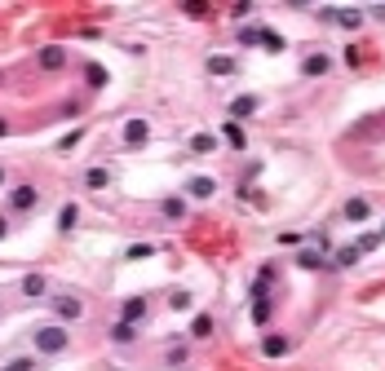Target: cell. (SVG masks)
<instances>
[{
	"label": "cell",
	"mask_w": 385,
	"mask_h": 371,
	"mask_svg": "<svg viewBox=\"0 0 385 371\" xmlns=\"http://www.w3.org/2000/svg\"><path fill=\"white\" fill-rule=\"evenodd\" d=\"M31 345H36V353L54 358V353H62L66 345H71V332H66V323H45V327L31 332Z\"/></svg>",
	"instance_id": "1"
},
{
	"label": "cell",
	"mask_w": 385,
	"mask_h": 371,
	"mask_svg": "<svg viewBox=\"0 0 385 371\" xmlns=\"http://www.w3.org/2000/svg\"><path fill=\"white\" fill-rule=\"evenodd\" d=\"M271 310H275V296H271V283H253V323L257 327H266L271 323Z\"/></svg>",
	"instance_id": "2"
},
{
	"label": "cell",
	"mask_w": 385,
	"mask_h": 371,
	"mask_svg": "<svg viewBox=\"0 0 385 371\" xmlns=\"http://www.w3.org/2000/svg\"><path fill=\"white\" fill-rule=\"evenodd\" d=\"M319 18L324 23H337L345 31H359L363 27V9H319Z\"/></svg>",
	"instance_id": "3"
},
{
	"label": "cell",
	"mask_w": 385,
	"mask_h": 371,
	"mask_svg": "<svg viewBox=\"0 0 385 371\" xmlns=\"http://www.w3.org/2000/svg\"><path fill=\"white\" fill-rule=\"evenodd\" d=\"M9 208L13 212H36L40 208V190H36V186H18V190L9 195Z\"/></svg>",
	"instance_id": "4"
},
{
	"label": "cell",
	"mask_w": 385,
	"mask_h": 371,
	"mask_svg": "<svg viewBox=\"0 0 385 371\" xmlns=\"http://www.w3.org/2000/svg\"><path fill=\"white\" fill-rule=\"evenodd\" d=\"M54 314L62 318V323H76V318H85V300H76V296H54Z\"/></svg>",
	"instance_id": "5"
},
{
	"label": "cell",
	"mask_w": 385,
	"mask_h": 371,
	"mask_svg": "<svg viewBox=\"0 0 385 371\" xmlns=\"http://www.w3.org/2000/svg\"><path fill=\"white\" fill-rule=\"evenodd\" d=\"M150 314V305H146V296H129L124 300V305H120V318H124V323H133V327H138L142 323V318Z\"/></svg>",
	"instance_id": "6"
},
{
	"label": "cell",
	"mask_w": 385,
	"mask_h": 371,
	"mask_svg": "<svg viewBox=\"0 0 385 371\" xmlns=\"http://www.w3.org/2000/svg\"><path fill=\"white\" fill-rule=\"evenodd\" d=\"M341 217H345V221L350 226H359V221H367V217H372V204H367V199H345V208H341Z\"/></svg>",
	"instance_id": "7"
},
{
	"label": "cell",
	"mask_w": 385,
	"mask_h": 371,
	"mask_svg": "<svg viewBox=\"0 0 385 371\" xmlns=\"http://www.w3.org/2000/svg\"><path fill=\"white\" fill-rule=\"evenodd\" d=\"M36 62L45 66V71H62V66H66V49H62V44H45Z\"/></svg>",
	"instance_id": "8"
},
{
	"label": "cell",
	"mask_w": 385,
	"mask_h": 371,
	"mask_svg": "<svg viewBox=\"0 0 385 371\" xmlns=\"http://www.w3.org/2000/svg\"><path fill=\"white\" fill-rule=\"evenodd\" d=\"M204 71H208V75H235V71H239V62L230 58V54H213V58L204 62Z\"/></svg>",
	"instance_id": "9"
},
{
	"label": "cell",
	"mask_w": 385,
	"mask_h": 371,
	"mask_svg": "<svg viewBox=\"0 0 385 371\" xmlns=\"http://www.w3.org/2000/svg\"><path fill=\"white\" fill-rule=\"evenodd\" d=\"M124 142H129V146H146V142H150V124H146V120H129V124H124Z\"/></svg>",
	"instance_id": "10"
},
{
	"label": "cell",
	"mask_w": 385,
	"mask_h": 371,
	"mask_svg": "<svg viewBox=\"0 0 385 371\" xmlns=\"http://www.w3.org/2000/svg\"><path fill=\"white\" fill-rule=\"evenodd\" d=\"M186 195L191 199H213L217 195V181L213 177H186Z\"/></svg>",
	"instance_id": "11"
},
{
	"label": "cell",
	"mask_w": 385,
	"mask_h": 371,
	"mask_svg": "<svg viewBox=\"0 0 385 371\" xmlns=\"http://www.w3.org/2000/svg\"><path fill=\"white\" fill-rule=\"evenodd\" d=\"M292 261H297V269H324V265H332V261H324L319 248H301Z\"/></svg>",
	"instance_id": "12"
},
{
	"label": "cell",
	"mask_w": 385,
	"mask_h": 371,
	"mask_svg": "<svg viewBox=\"0 0 385 371\" xmlns=\"http://www.w3.org/2000/svg\"><path fill=\"white\" fill-rule=\"evenodd\" d=\"M328 71H332L328 54H306V62H301V75H328Z\"/></svg>",
	"instance_id": "13"
},
{
	"label": "cell",
	"mask_w": 385,
	"mask_h": 371,
	"mask_svg": "<svg viewBox=\"0 0 385 371\" xmlns=\"http://www.w3.org/2000/svg\"><path fill=\"white\" fill-rule=\"evenodd\" d=\"M213 314H195L191 318V327H186V336H191V341H208V336H213Z\"/></svg>",
	"instance_id": "14"
},
{
	"label": "cell",
	"mask_w": 385,
	"mask_h": 371,
	"mask_svg": "<svg viewBox=\"0 0 385 371\" xmlns=\"http://www.w3.org/2000/svg\"><path fill=\"white\" fill-rule=\"evenodd\" d=\"M222 142H226V146H235V150L248 146V133L239 128V120H226V124H222Z\"/></svg>",
	"instance_id": "15"
},
{
	"label": "cell",
	"mask_w": 385,
	"mask_h": 371,
	"mask_svg": "<svg viewBox=\"0 0 385 371\" xmlns=\"http://www.w3.org/2000/svg\"><path fill=\"white\" fill-rule=\"evenodd\" d=\"M257 97L253 93H244V97H235V102H230V115H235V120H248V115H257Z\"/></svg>",
	"instance_id": "16"
},
{
	"label": "cell",
	"mask_w": 385,
	"mask_h": 371,
	"mask_svg": "<svg viewBox=\"0 0 385 371\" xmlns=\"http://www.w3.org/2000/svg\"><path fill=\"white\" fill-rule=\"evenodd\" d=\"M186 146H191V155H213V150H217V138H213V133H195Z\"/></svg>",
	"instance_id": "17"
},
{
	"label": "cell",
	"mask_w": 385,
	"mask_h": 371,
	"mask_svg": "<svg viewBox=\"0 0 385 371\" xmlns=\"http://www.w3.org/2000/svg\"><path fill=\"white\" fill-rule=\"evenodd\" d=\"M85 186H89V190H107V186H111V168H89V173H85Z\"/></svg>",
	"instance_id": "18"
},
{
	"label": "cell",
	"mask_w": 385,
	"mask_h": 371,
	"mask_svg": "<svg viewBox=\"0 0 385 371\" xmlns=\"http://www.w3.org/2000/svg\"><path fill=\"white\" fill-rule=\"evenodd\" d=\"M261 353H266V358H283V353H288V336H266Z\"/></svg>",
	"instance_id": "19"
},
{
	"label": "cell",
	"mask_w": 385,
	"mask_h": 371,
	"mask_svg": "<svg viewBox=\"0 0 385 371\" xmlns=\"http://www.w3.org/2000/svg\"><path fill=\"white\" fill-rule=\"evenodd\" d=\"M359 257H363V252H359L355 243H350V248H337V252H332V265H341V269H350V265H359Z\"/></svg>",
	"instance_id": "20"
},
{
	"label": "cell",
	"mask_w": 385,
	"mask_h": 371,
	"mask_svg": "<svg viewBox=\"0 0 385 371\" xmlns=\"http://www.w3.org/2000/svg\"><path fill=\"white\" fill-rule=\"evenodd\" d=\"M111 341H115V345H133V341H138V327H133V323H124V318H120V323L111 327Z\"/></svg>",
	"instance_id": "21"
},
{
	"label": "cell",
	"mask_w": 385,
	"mask_h": 371,
	"mask_svg": "<svg viewBox=\"0 0 385 371\" xmlns=\"http://www.w3.org/2000/svg\"><path fill=\"white\" fill-rule=\"evenodd\" d=\"M160 212L169 217V221H182V217H186V199H177V195H173V199H164Z\"/></svg>",
	"instance_id": "22"
},
{
	"label": "cell",
	"mask_w": 385,
	"mask_h": 371,
	"mask_svg": "<svg viewBox=\"0 0 385 371\" xmlns=\"http://www.w3.org/2000/svg\"><path fill=\"white\" fill-rule=\"evenodd\" d=\"M85 75H89V89H102V84L111 80V75H107V66H102V62H89V66H85Z\"/></svg>",
	"instance_id": "23"
},
{
	"label": "cell",
	"mask_w": 385,
	"mask_h": 371,
	"mask_svg": "<svg viewBox=\"0 0 385 371\" xmlns=\"http://www.w3.org/2000/svg\"><path fill=\"white\" fill-rule=\"evenodd\" d=\"M76 221H80V208H76V204H62V212H58V230H76Z\"/></svg>",
	"instance_id": "24"
},
{
	"label": "cell",
	"mask_w": 385,
	"mask_h": 371,
	"mask_svg": "<svg viewBox=\"0 0 385 371\" xmlns=\"http://www.w3.org/2000/svg\"><path fill=\"white\" fill-rule=\"evenodd\" d=\"M45 288H49L45 274H27L23 279V296H45Z\"/></svg>",
	"instance_id": "25"
},
{
	"label": "cell",
	"mask_w": 385,
	"mask_h": 371,
	"mask_svg": "<svg viewBox=\"0 0 385 371\" xmlns=\"http://www.w3.org/2000/svg\"><path fill=\"white\" fill-rule=\"evenodd\" d=\"M261 44H266V54H283V36H279V31L261 27Z\"/></svg>",
	"instance_id": "26"
},
{
	"label": "cell",
	"mask_w": 385,
	"mask_h": 371,
	"mask_svg": "<svg viewBox=\"0 0 385 371\" xmlns=\"http://www.w3.org/2000/svg\"><path fill=\"white\" fill-rule=\"evenodd\" d=\"M5 371H36V358H27V353H13L5 363Z\"/></svg>",
	"instance_id": "27"
},
{
	"label": "cell",
	"mask_w": 385,
	"mask_h": 371,
	"mask_svg": "<svg viewBox=\"0 0 385 371\" xmlns=\"http://www.w3.org/2000/svg\"><path fill=\"white\" fill-rule=\"evenodd\" d=\"M239 44H244V49L261 44V27H239Z\"/></svg>",
	"instance_id": "28"
},
{
	"label": "cell",
	"mask_w": 385,
	"mask_h": 371,
	"mask_svg": "<svg viewBox=\"0 0 385 371\" xmlns=\"http://www.w3.org/2000/svg\"><path fill=\"white\" fill-rule=\"evenodd\" d=\"M182 13H186V18H208V5H199V0H186V5H182Z\"/></svg>",
	"instance_id": "29"
},
{
	"label": "cell",
	"mask_w": 385,
	"mask_h": 371,
	"mask_svg": "<svg viewBox=\"0 0 385 371\" xmlns=\"http://www.w3.org/2000/svg\"><path fill=\"white\" fill-rule=\"evenodd\" d=\"M150 252H155V243H133L129 248V261H142V257H150Z\"/></svg>",
	"instance_id": "30"
},
{
	"label": "cell",
	"mask_w": 385,
	"mask_h": 371,
	"mask_svg": "<svg viewBox=\"0 0 385 371\" xmlns=\"http://www.w3.org/2000/svg\"><path fill=\"white\" fill-rule=\"evenodd\" d=\"M169 305H173V310H191V292H173Z\"/></svg>",
	"instance_id": "31"
},
{
	"label": "cell",
	"mask_w": 385,
	"mask_h": 371,
	"mask_svg": "<svg viewBox=\"0 0 385 371\" xmlns=\"http://www.w3.org/2000/svg\"><path fill=\"white\" fill-rule=\"evenodd\" d=\"M377 243H381V234H363V239H359V243H355V248H359V252H372V248H377Z\"/></svg>",
	"instance_id": "32"
},
{
	"label": "cell",
	"mask_w": 385,
	"mask_h": 371,
	"mask_svg": "<svg viewBox=\"0 0 385 371\" xmlns=\"http://www.w3.org/2000/svg\"><path fill=\"white\" fill-rule=\"evenodd\" d=\"M367 13H372V18H381V23H385V5H372Z\"/></svg>",
	"instance_id": "33"
},
{
	"label": "cell",
	"mask_w": 385,
	"mask_h": 371,
	"mask_svg": "<svg viewBox=\"0 0 385 371\" xmlns=\"http://www.w3.org/2000/svg\"><path fill=\"white\" fill-rule=\"evenodd\" d=\"M5 133H9V120H5V115H0V138H5Z\"/></svg>",
	"instance_id": "34"
},
{
	"label": "cell",
	"mask_w": 385,
	"mask_h": 371,
	"mask_svg": "<svg viewBox=\"0 0 385 371\" xmlns=\"http://www.w3.org/2000/svg\"><path fill=\"white\" fill-rule=\"evenodd\" d=\"M5 234H9V221H5V217H0V239H5Z\"/></svg>",
	"instance_id": "35"
},
{
	"label": "cell",
	"mask_w": 385,
	"mask_h": 371,
	"mask_svg": "<svg viewBox=\"0 0 385 371\" xmlns=\"http://www.w3.org/2000/svg\"><path fill=\"white\" fill-rule=\"evenodd\" d=\"M377 234H381V239H385V226H381V230H377Z\"/></svg>",
	"instance_id": "36"
},
{
	"label": "cell",
	"mask_w": 385,
	"mask_h": 371,
	"mask_svg": "<svg viewBox=\"0 0 385 371\" xmlns=\"http://www.w3.org/2000/svg\"><path fill=\"white\" fill-rule=\"evenodd\" d=\"M0 181H5V168H0Z\"/></svg>",
	"instance_id": "37"
}]
</instances>
